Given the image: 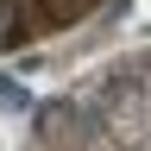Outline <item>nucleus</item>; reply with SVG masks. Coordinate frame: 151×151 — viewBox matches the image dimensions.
Instances as JSON below:
<instances>
[{"mask_svg":"<svg viewBox=\"0 0 151 151\" xmlns=\"http://www.w3.org/2000/svg\"><path fill=\"white\" fill-rule=\"evenodd\" d=\"M19 151H151V50L107 57L57 88Z\"/></svg>","mask_w":151,"mask_h":151,"instance_id":"f257e3e1","label":"nucleus"},{"mask_svg":"<svg viewBox=\"0 0 151 151\" xmlns=\"http://www.w3.org/2000/svg\"><path fill=\"white\" fill-rule=\"evenodd\" d=\"M113 0H0V57L50 44L76 25H88L94 13H107Z\"/></svg>","mask_w":151,"mask_h":151,"instance_id":"f03ea898","label":"nucleus"}]
</instances>
